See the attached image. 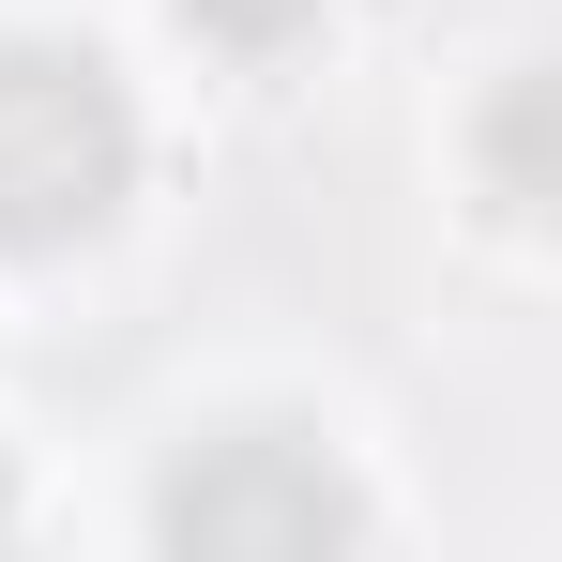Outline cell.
Here are the masks:
<instances>
[{
  "label": "cell",
  "mask_w": 562,
  "mask_h": 562,
  "mask_svg": "<svg viewBox=\"0 0 562 562\" xmlns=\"http://www.w3.org/2000/svg\"><path fill=\"white\" fill-rule=\"evenodd\" d=\"M137 183V106L92 46H0V259L92 244Z\"/></svg>",
  "instance_id": "6da1fadb"
},
{
  "label": "cell",
  "mask_w": 562,
  "mask_h": 562,
  "mask_svg": "<svg viewBox=\"0 0 562 562\" xmlns=\"http://www.w3.org/2000/svg\"><path fill=\"white\" fill-rule=\"evenodd\" d=\"M153 532L198 548V562H304V548H350L366 502H350V471L319 457V441L228 426V441H198V457L153 486Z\"/></svg>",
  "instance_id": "7a4b0ae2"
},
{
  "label": "cell",
  "mask_w": 562,
  "mask_h": 562,
  "mask_svg": "<svg viewBox=\"0 0 562 562\" xmlns=\"http://www.w3.org/2000/svg\"><path fill=\"white\" fill-rule=\"evenodd\" d=\"M532 122H548V92L517 77V92H502V122H486V183H502V213H532Z\"/></svg>",
  "instance_id": "3957f363"
},
{
  "label": "cell",
  "mask_w": 562,
  "mask_h": 562,
  "mask_svg": "<svg viewBox=\"0 0 562 562\" xmlns=\"http://www.w3.org/2000/svg\"><path fill=\"white\" fill-rule=\"evenodd\" d=\"M183 15L213 31V46H244V61H259V46H289V31H304L319 0H183Z\"/></svg>",
  "instance_id": "277c9868"
},
{
  "label": "cell",
  "mask_w": 562,
  "mask_h": 562,
  "mask_svg": "<svg viewBox=\"0 0 562 562\" xmlns=\"http://www.w3.org/2000/svg\"><path fill=\"white\" fill-rule=\"evenodd\" d=\"M0 532H15V471H0Z\"/></svg>",
  "instance_id": "5b68a950"
}]
</instances>
